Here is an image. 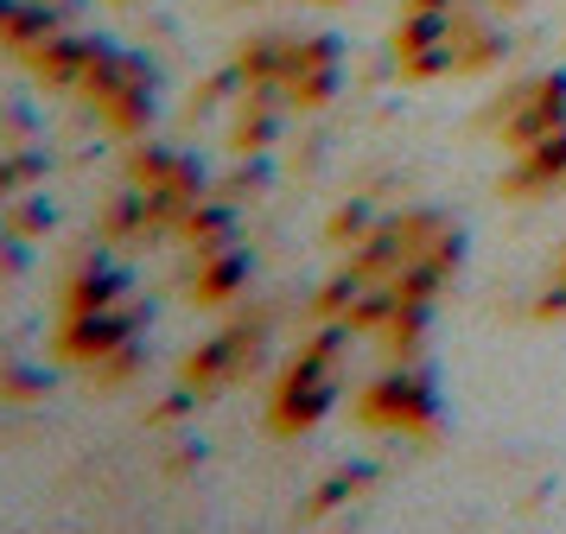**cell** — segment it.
Returning a JSON list of instances; mask_svg holds the SVG:
<instances>
[{
    "mask_svg": "<svg viewBox=\"0 0 566 534\" xmlns=\"http://www.w3.org/2000/svg\"><path fill=\"white\" fill-rule=\"evenodd\" d=\"M185 242H198V254L210 249H235V203H191L185 210V223H179Z\"/></svg>",
    "mask_w": 566,
    "mask_h": 534,
    "instance_id": "7c38bea8",
    "label": "cell"
},
{
    "mask_svg": "<svg viewBox=\"0 0 566 534\" xmlns=\"http://www.w3.org/2000/svg\"><path fill=\"white\" fill-rule=\"evenodd\" d=\"M20 274H27V242L0 223V280H20Z\"/></svg>",
    "mask_w": 566,
    "mask_h": 534,
    "instance_id": "ac0fdd59",
    "label": "cell"
},
{
    "mask_svg": "<svg viewBox=\"0 0 566 534\" xmlns=\"http://www.w3.org/2000/svg\"><path fill=\"white\" fill-rule=\"evenodd\" d=\"M554 280H560V286H566V249H560V261H554Z\"/></svg>",
    "mask_w": 566,
    "mask_h": 534,
    "instance_id": "44dd1931",
    "label": "cell"
},
{
    "mask_svg": "<svg viewBox=\"0 0 566 534\" xmlns=\"http://www.w3.org/2000/svg\"><path fill=\"white\" fill-rule=\"evenodd\" d=\"M242 286H249V254H242V249L198 254V280H191V300H198V305H230Z\"/></svg>",
    "mask_w": 566,
    "mask_h": 534,
    "instance_id": "8fae6325",
    "label": "cell"
},
{
    "mask_svg": "<svg viewBox=\"0 0 566 534\" xmlns=\"http://www.w3.org/2000/svg\"><path fill=\"white\" fill-rule=\"evenodd\" d=\"M357 413L369 427H395V432H433L439 427V381L420 363H395L388 376H376L363 388Z\"/></svg>",
    "mask_w": 566,
    "mask_h": 534,
    "instance_id": "3957f363",
    "label": "cell"
},
{
    "mask_svg": "<svg viewBox=\"0 0 566 534\" xmlns=\"http://www.w3.org/2000/svg\"><path fill=\"white\" fill-rule=\"evenodd\" d=\"M0 223L13 229L20 242H32V235H45V229L57 223V210H52V198H39V191H27V198L0 203Z\"/></svg>",
    "mask_w": 566,
    "mask_h": 534,
    "instance_id": "9a60e30c",
    "label": "cell"
},
{
    "mask_svg": "<svg viewBox=\"0 0 566 534\" xmlns=\"http://www.w3.org/2000/svg\"><path fill=\"white\" fill-rule=\"evenodd\" d=\"M376 235V217H369V203H344V217H332V242H369Z\"/></svg>",
    "mask_w": 566,
    "mask_h": 534,
    "instance_id": "e0dca14e",
    "label": "cell"
},
{
    "mask_svg": "<svg viewBox=\"0 0 566 534\" xmlns=\"http://www.w3.org/2000/svg\"><path fill=\"white\" fill-rule=\"evenodd\" d=\"M77 96L96 102L115 134H147V127H154V71H147V57H134V51L96 45V57H90V71H83V83H77Z\"/></svg>",
    "mask_w": 566,
    "mask_h": 534,
    "instance_id": "7a4b0ae2",
    "label": "cell"
},
{
    "mask_svg": "<svg viewBox=\"0 0 566 534\" xmlns=\"http://www.w3.org/2000/svg\"><path fill=\"white\" fill-rule=\"evenodd\" d=\"M344 83V39L337 32H312V39H293L286 51V71H281V90L286 108H325Z\"/></svg>",
    "mask_w": 566,
    "mask_h": 534,
    "instance_id": "5b68a950",
    "label": "cell"
},
{
    "mask_svg": "<svg viewBox=\"0 0 566 534\" xmlns=\"http://www.w3.org/2000/svg\"><path fill=\"white\" fill-rule=\"evenodd\" d=\"M32 134H39V122H32L27 108H7V115H0V140H13V147H32Z\"/></svg>",
    "mask_w": 566,
    "mask_h": 534,
    "instance_id": "d6986e66",
    "label": "cell"
},
{
    "mask_svg": "<svg viewBox=\"0 0 566 534\" xmlns=\"http://www.w3.org/2000/svg\"><path fill=\"white\" fill-rule=\"evenodd\" d=\"M45 388H52V376H45V369H20V363H7V369H0V401H39V395H45Z\"/></svg>",
    "mask_w": 566,
    "mask_h": 534,
    "instance_id": "2e32d148",
    "label": "cell"
},
{
    "mask_svg": "<svg viewBox=\"0 0 566 534\" xmlns=\"http://www.w3.org/2000/svg\"><path fill=\"white\" fill-rule=\"evenodd\" d=\"M140 325H147V312H140L134 300L103 305V312H64V325H57V356L96 369L108 350H122L128 337H140Z\"/></svg>",
    "mask_w": 566,
    "mask_h": 534,
    "instance_id": "8992f818",
    "label": "cell"
},
{
    "mask_svg": "<svg viewBox=\"0 0 566 534\" xmlns=\"http://www.w3.org/2000/svg\"><path fill=\"white\" fill-rule=\"evenodd\" d=\"M344 325H325L306 350L286 363L281 388H274V432H306L318 427L337 407V388H344Z\"/></svg>",
    "mask_w": 566,
    "mask_h": 534,
    "instance_id": "6da1fadb",
    "label": "cell"
},
{
    "mask_svg": "<svg viewBox=\"0 0 566 534\" xmlns=\"http://www.w3.org/2000/svg\"><path fill=\"white\" fill-rule=\"evenodd\" d=\"M255 363H261V325H230V331H217L205 350L185 356V388L191 395H217V388L242 381Z\"/></svg>",
    "mask_w": 566,
    "mask_h": 534,
    "instance_id": "52a82bcc",
    "label": "cell"
},
{
    "mask_svg": "<svg viewBox=\"0 0 566 534\" xmlns=\"http://www.w3.org/2000/svg\"><path fill=\"white\" fill-rule=\"evenodd\" d=\"M185 395H191V388H185ZM185 395H172V401H159V407H154V427H179V420H185V407H191Z\"/></svg>",
    "mask_w": 566,
    "mask_h": 534,
    "instance_id": "ffe728a7",
    "label": "cell"
},
{
    "mask_svg": "<svg viewBox=\"0 0 566 534\" xmlns=\"http://www.w3.org/2000/svg\"><path fill=\"white\" fill-rule=\"evenodd\" d=\"M96 45H103V39H83V32H52L39 51H27V64L45 76L52 90H77L83 71H90V57H96Z\"/></svg>",
    "mask_w": 566,
    "mask_h": 534,
    "instance_id": "9c48e42d",
    "label": "cell"
},
{
    "mask_svg": "<svg viewBox=\"0 0 566 534\" xmlns=\"http://www.w3.org/2000/svg\"><path fill=\"white\" fill-rule=\"evenodd\" d=\"M496 108H503V115H496V127H503V147H510V153L535 147L541 134L566 127V71H547V76L515 83Z\"/></svg>",
    "mask_w": 566,
    "mask_h": 534,
    "instance_id": "277c9868",
    "label": "cell"
},
{
    "mask_svg": "<svg viewBox=\"0 0 566 534\" xmlns=\"http://www.w3.org/2000/svg\"><path fill=\"white\" fill-rule=\"evenodd\" d=\"M32 185H45V153H39V147H13V153H0V203L27 198Z\"/></svg>",
    "mask_w": 566,
    "mask_h": 534,
    "instance_id": "5bb4252c",
    "label": "cell"
},
{
    "mask_svg": "<svg viewBox=\"0 0 566 534\" xmlns=\"http://www.w3.org/2000/svg\"><path fill=\"white\" fill-rule=\"evenodd\" d=\"M286 51H293V39H249V45L235 51V76L249 83V90H274L281 83V71H286Z\"/></svg>",
    "mask_w": 566,
    "mask_h": 534,
    "instance_id": "4fadbf2b",
    "label": "cell"
},
{
    "mask_svg": "<svg viewBox=\"0 0 566 534\" xmlns=\"http://www.w3.org/2000/svg\"><path fill=\"white\" fill-rule=\"evenodd\" d=\"M134 300V274L115 254H83L64 274V312H103V305Z\"/></svg>",
    "mask_w": 566,
    "mask_h": 534,
    "instance_id": "ba28073f",
    "label": "cell"
},
{
    "mask_svg": "<svg viewBox=\"0 0 566 534\" xmlns=\"http://www.w3.org/2000/svg\"><path fill=\"white\" fill-rule=\"evenodd\" d=\"M560 178H566V127H554V134H541L535 147L515 153V172L503 178V191L528 198V191H547V185H560Z\"/></svg>",
    "mask_w": 566,
    "mask_h": 534,
    "instance_id": "30bf717a",
    "label": "cell"
}]
</instances>
